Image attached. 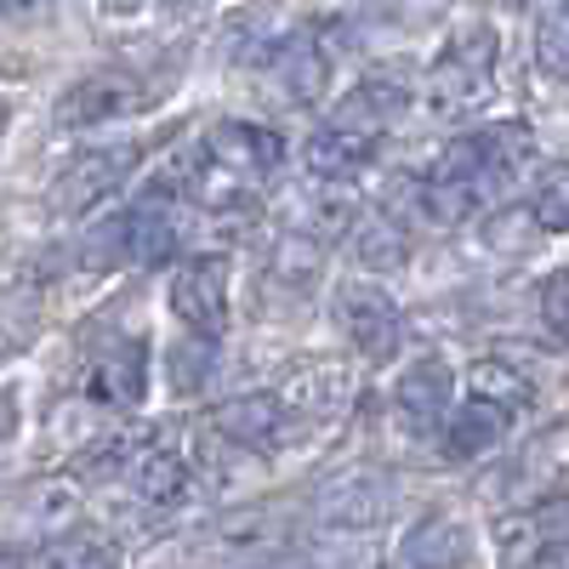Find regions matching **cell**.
Masks as SVG:
<instances>
[{"label": "cell", "mask_w": 569, "mask_h": 569, "mask_svg": "<svg viewBox=\"0 0 569 569\" xmlns=\"http://www.w3.org/2000/svg\"><path fill=\"white\" fill-rule=\"evenodd\" d=\"M496 91V29L472 23L456 29L450 46L427 63V109L439 120H467L490 103Z\"/></svg>", "instance_id": "1"}, {"label": "cell", "mask_w": 569, "mask_h": 569, "mask_svg": "<svg viewBox=\"0 0 569 569\" xmlns=\"http://www.w3.org/2000/svg\"><path fill=\"white\" fill-rule=\"evenodd\" d=\"M536 154V131L525 120H496L472 137H456L439 154V177H461L472 188H485L490 177H507L512 166H525Z\"/></svg>", "instance_id": "2"}, {"label": "cell", "mask_w": 569, "mask_h": 569, "mask_svg": "<svg viewBox=\"0 0 569 569\" xmlns=\"http://www.w3.org/2000/svg\"><path fill=\"white\" fill-rule=\"evenodd\" d=\"M137 166V142H109V149H80L58 182H52V211L58 217H86V211H98L114 188L131 177Z\"/></svg>", "instance_id": "3"}, {"label": "cell", "mask_w": 569, "mask_h": 569, "mask_svg": "<svg viewBox=\"0 0 569 569\" xmlns=\"http://www.w3.org/2000/svg\"><path fill=\"white\" fill-rule=\"evenodd\" d=\"M330 40H325V23H308V29H291L279 46H273V58H268V74L279 86V98L284 103H319L325 91H330Z\"/></svg>", "instance_id": "4"}, {"label": "cell", "mask_w": 569, "mask_h": 569, "mask_svg": "<svg viewBox=\"0 0 569 569\" xmlns=\"http://www.w3.org/2000/svg\"><path fill=\"white\" fill-rule=\"evenodd\" d=\"M228 257H194V262H182L177 279H171V313L194 330V337H222L228 330Z\"/></svg>", "instance_id": "5"}, {"label": "cell", "mask_w": 569, "mask_h": 569, "mask_svg": "<svg viewBox=\"0 0 569 569\" xmlns=\"http://www.w3.org/2000/svg\"><path fill=\"white\" fill-rule=\"evenodd\" d=\"M337 319H342V337L365 359H393L405 348V313L388 291H376V284H348L337 297Z\"/></svg>", "instance_id": "6"}, {"label": "cell", "mask_w": 569, "mask_h": 569, "mask_svg": "<svg viewBox=\"0 0 569 569\" xmlns=\"http://www.w3.org/2000/svg\"><path fill=\"white\" fill-rule=\"evenodd\" d=\"M206 154H211V166H222L240 182H268L284 166V142H279V131L251 126V120H217L206 131Z\"/></svg>", "instance_id": "7"}, {"label": "cell", "mask_w": 569, "mask_h": 569, "mask_svg": "<svg viewBox=\"0 0 569 569\" xmlns=\"http://www.w3.org/2000/svg\"><path fill=\"white\" fill-rule=\"evenodd\" d=\"M353 393H359V376L348 359H313L284 376V388H279V399L302 421H337L353 405Z\"/></svg>", "instance_id": "8"}, {"label": "cell", "mask_w": 569, "mask_h": 569, "mask_svg": "<svg viewBox=\"0 0 569 569\" xmlns=\"http://www.w3.org/2000/svg\"><path fill=\"white\" fill-rule=\"evenodd\" d=\"M142 393H149V348L137 337H114L98 348V359L86 365V399L131 410Z\"/></svg>", "instance_id": "9"}, {"label": "cell", "mask_w": 569, "mask_h": 569, "mask_svg": "<svg viewBox=\"0 0 569 569\" xmlns=\"http://www.w3.org/2000/svg\"><path fill=\"white\" fill-rule=\"evenodd\" d=\"M410 109V80L399 69H370L348 98L337 103V120L330 126H348V131H365V137H382L393 120H405Z\"/></svg>", "instance_id": "10"}, {"label": "cell", "mask_w": 569, "mask_h": 569, "mask_svg": "<svg viewBox=\"0 0 569 569\" xmlns=\"http://www.w3.org/2000/svg\"><path fill=\"white\" fill-rule=\"evenodd\" d=\"M569 552V496L536 501L525 518L501 530V558L507 563H552Z\"/></svg>", "instance_id": "11"}, {"label": "cell", "mask_w": 569, "mask_h": 569, "mask_svg": "<svg viewBox=\"0 0 569 569\" xmlns=\"http://www.w3.org/2000/svg\"><path fill=\"white\" fill-rule=\"evenodd\" d=\"M217 433L233 445V450H273L284 445V421H291V405H284L279 393H240L217 405Z\"/></svg>", "instance_id": "12"}, {"label": "cell", "mask_w": 569, "mask_h": 569, "mask_svg": "<svg viewBox=\"0 0 569 569\" xmlns=\"http://www.w3.org/2000/svg\"><path fill=\"white\" fill-rule=\"evenodd\" d=\"M142 103V86L131 80V74H114V69H103V74H86V80H74L63 98H58V120L63 126H98V120H120V114H131Z\"/></svg>", "instance_id": "13"}, {"label": "cell", "mask_w": 569, "mask_h": 569, "mask_svg": "<svg viewBox=\"0 0 569 569\" xmlns=\"http://www.w3.org/2000/svg\"><path fill=\"white\" fill-rule=\"evenodd\" d=\"M382 512H388V479H370V472H348V479H330L319 490V518L330 530H370Z\"/></svg>", "instance_id": "14"}, {"label": "cell", "mask_w": 569, "mask_h": 569, "mask_svg": "<svg viewBox=\"0 0 569 569\" xmlns=\"http://www.w3.org/2000/svg\"><path fill=\"white\" fill-rule=\"evenodd\" d=\"M376 142L382 137H365V131H348V126H325V131L308 137L302 166L313 171V182H348V177H359L376 160Z\"/></svg>", "instance_id": "15"}, {"label": "cell", "mask_w": 569, "mask_h": 569, "mask_svg": "<svg viewBox=\"0 0 569 569\" xmlns=\"http://www.w3.org/2000/svg\"><path fill=\"white\" fill-rule=\"evenodd\" d=\"M507 427H512V410H507V405L467 393V405H461V410L450 416V427H445V450H450L456 461L490 456V450L507 439Z\"/></svg>", "instance_id": "16"}, {"label": "cell", "mask_w": 569, "mask_h": 569, "mask_svg": "<svg viewBox=\"0 0 569 569\" xmlns=\"http://www.w3.org/2000/svg\"><path fill=\"white\" fill-rule=\"evenodd\" d=\"M393 405L399 416L416 427V433H427L433 421H445L450 410V365L445 359H421L399 376V388H393Z\"/></svg>", "instance_id": "17"}, {"label": "cell", "mask_w": 569, "mask_h": 569, "mask_svg": "<svg viewBox=\"0 0 569 569\" xmlns=\"http://www.w3.org/2000/svg\"><path fill=\"white\" fill-rule=\"evenodd\" d=\"M131 246H137V262H171L177 257V211H171V188H149L137 206H131Z\"/></svg>", "instance_id": "18"}, {"label": "cell", "mask_w": 569, "mask_h": 569, "mask_svg": "<svg viewBox=\"0 0 569 569\" xmlns=\"http://www.w3.org/2000/svg\"><path fill=\"white\" fill-rule=\"evenodd\" d=\"M405 563H467L472 558V541L456 518H421V525L405 536L399 547Z\"/></svg>", "instance_id": "19"}, {"label": "cell", "mask_w": 569, "mask_h": 569, "mask_svg": "<svg viewBox=\"0 0 569 569\" xmlns=\"http://www.w3.org/2000/svg\"><path fill=\"white\" fill-rule=\"evenodd\" d=\"M80 262H86L91 273H109V268L137 262V246H131V211H109L103 222H91V228H86V240H80Z\"/></svg>", "instance_id": "20"}, {"label": "cell", "mask_w": 569, "mask_h": 569, "mask_svg": "<svg viewBox=\"0 0 569 569\" xmlns=\"http://www.w3.org/2000/svg\"><path fill=\"white\" fill-rule=\"evenodd\" d=\"M405 251H410V246H405V228H399L388 211L353 222V262H359V268H370V273L382 268V273H388V268L405 262Z\"/></svg>", "instance_id": "21"}, {"label": "cell", "mask_w": 569, "mask_h": 569, "mask_svg": "<svg viewBox=\"0 0 569 569\" xmlns=\"http://www.w3.org/2000/svg\"><path fill=\"white\" fill-rule=\"evenodd\" d=\"M131 490H137L142 501H154V507H171V501H182V490H188V467H182L171 450H142V456L131 461Z\"/></svg>", "instance_id": "22"}, {"label": "cell", "mask_w": 569, "mask_h": 569, "mask_svg": "<svg viewBox=\"0 0 569 569\" xmlns=\"http://www.w3.org/2000/svg\"><path fill=\"white\" fill-rule=\"evenodd\" d=\"M319 268H325V246L313 240V233H284V240L273 246L268 279L291 284L297 297H308V291H313V279H319Z\"/></svg>", "instance_id": "23"}, {"label": "cell", "mask_w": 569, "mask_h": 569, "mask_svg": "<svg viewBox=\"0 0 569 569\" xmlns=\"http://www.w3.org/2000/svg\"><path fill=\"white\" fill-rule=\"evenodd\" d=\"M467 388L479 393V399L507 405L512 416H518V410H530V399H536V388H530L512 365H501V359H479V365H472V370H467Z\"/></svg>", "instance_id": "24"}, {"label": "cell", "mask_w": 569, "mask_h": 569, "mask_svg": "<svg viewBox=\"0 0 569 569\" xmlns=\"http://www.w3.org/2000/svg\"><path fill=\"white\" fill-rule=\"evenodd\" d=\"M530 211L547 233H569V166H547L536 177V194H530Z\"/></svg>", "instance_id": "25"}, {"label": "cell", "mask_w": 569, "mask_h": 569, "mask_svg": "<svg viewBox=\"0 0 569 569\" xmlns=\"http://www.w3.org/2000/svg\"><path fill=\"white\" fill-rule=\"evenodd\" d=\"M536 233H547V228L536 222V211H496V217L485 222V246L501 251V257H525V251L536 246Z\"/></svg>", "instance_id": "26"}, {"label": "cell", "mask_w": 569, "mask_h": 569, "mask_svg": "<svg viewBox=\"0 0 569 569\" xmlns=\"http://www.w3.org/2000/svg\"><path fill=\"white\" fill-rule=\"evenodd\" d=\"M536 63L552 80H569V12H541L536 23Z\"/></svg>", "instance_id": "27"}, {"label": "cell", "mask_w": 569, "mask_h": 569, "mask_svg": "<svg viewBox=\"0 0 569 569\" xmlns=\"http://www.w3.org/2000/svg\"><path fill=\"white\" fill-rule=\"evenodd\" d=\"M166 370H171V388H177V393H200V382L211 376V337L177 342V348L166 353Z\"/></svg>", "instance_id": "28"}, {"label": "cell", "mask_w": 569, "mask_h": 569, "mask_svg": "<svg viewBox=\"0 0 569 569\" xmlns=\"http://www.w3.org/2000/svg\"><path fill=\"white\" fill-rule=\"evenodd\" d=\"M541 319L569 342V268L547 273V284H541Z\"/></svg>", "instance_id": "29"}, {"label": "cell", "mask_w": 569, "mask_h": 569, "mask_svg": "<svg viewBox=\"0 0 569 569\" xmlns=\"http://www.w3.org/2000/svg\"><path fill=\"white\" fill-rule=\"evenodd\" d=\"M52 563H114V547H52Z\"/></svg>", "instance_id": "30"}, {"label": "cell", "mask_w": 569, "mask_h": 569, "mask_svg": "<svg viewBox=\"0 0 569 569\" xmlns=\"http://www.w3.org/2000/svg\"><path fill=\"white\" fill-rule=\"evenodd\" d=\"M12 427H18V410H12L7 393H0V439H12Z\"/></svg>", "instance_id": "31"}, {"label": "cell", "mask_w": 569, "mask_h": 569, "mask_svg": "<svg viewBox=\"0 0 569 569\" xmlns=\"http://www.w3.org/2000/svg\"><path fill=\"white\" fill-rule=\"evenodd\" d=\"M131 7H177V0H109L103 12H131Z\"/></svg>", "instance_id": "32"}, {"label": "cell", "mask_w": 569, "mask_h": 569, "mask_svg": "<svg viewBox=\"0 0 569 569\" xmlns=\"http://www.w3.org/2000/svg\"><path fill=\"white\" fill-rule=\"evenodd\" d=\"M18 558H23L18 547H0V563H18Z\"/></svg>", "instance_id": "33"}, {"label": "cell", "mask_w": 569, "mask_h": 569, "mask_svg": "<svg viewBox=\"0 0 569 569\" xmlns=\"http://www.w3.org/2000/svg\"><path fill=\"white\" fill-rule=\"evenodd\" d=\"M12 353V337H7V330H0V359H7Z\"/></svg>", "instance_id": "34"}, {"label": "cell", "mask_w": 569, "mask_h": 569, "mask_svg": "<svg viewBox=\"0 0 569 569\" xmlns=\"http://www.w3.org/2000/svg\"><path fill=\"white\" fill-rule=\"evenodd\" d=\"M0 7H29V0H0Z\"/></svg>", "instance_id": "35"}, {"label": "cell", "mask_w": 569, "mask_h": 569, "mask_svg": "<svg viewBox=\"0 0 569 569\" xmlns=\"http://www.w3.org/2000/svg\"><path fill=\"white\" fill-rule=\"evenodd\" d=\"M0 131H7V103H0Z\"/></svg>", "instance_id": "36"}]
</instances>
